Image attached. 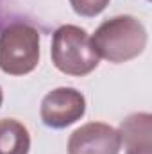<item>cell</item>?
<instances>
[{
  "label": "cell",
  "instance_id": "obj_1",
  "mask_svg": "<svg viewBox=\"0 0 152 154\" xmlns=\"http://www.w3.org/2000/svg\"><path fill=\"white\" fill-rule=\"evenodd\" d=\"M149 36L145 25L131 14H120L102 22L91 36L99 57L113 65L127 63L141 56Z\"/></svg>",
  "mask_w": 152,
  "mask_h": 154
},
{
  "label": "cell",
  "instance_id": "obj_2",
  "mask_svg": "<svg viewBox=\"0 0 152 154\" xmlns=\"http://www.w3.org/2000/svg\"><path fill=\"white\" fill-rule=\"evenodd\" d=\"M50 56L54 66L74 77H84L91 74L100 57L93 48L91 36L77 25H61L52 34Z\"/></svg>",
  "mask_w": 152,
  "mask_h": 154
},
{
  "label": "cell",
  "instance_id": "obj_3",
  "mask_svg": "<svg viewBox=\"0 0 152 154\" xmlns=\"http://www.w3.org/2000/svg\"><path fill=\"white\" fill-rule=\"evenodd\" d=\"M39 63V32L27 23H11L0 32V70L7 75L31 74Z\"/></svg>",
  "mask_w": 152,
  "mask_h": 154
},
{
  "label": "cell",
  "instance_id": "obj_4",
  "mask_svg": "<svg viewBox=\"0 0 152 154\" xmlns=\"http://www.w3.org/2000/svg\"><path fill=\"white\" fill-rule=\"evenodd\" d=\"M84 113L86 99L79 90L72 86H61L48 91L43 97L39 108L41 122L52 129H65L81 120Z\"/></svg>",
  "mask_w": 152,
  "mask_h": 154
},
{
  "label": "cell",
  "instance_id": "obj_5",
  "mask_svg": "<svg viewBox=\"0 0 152 154\" xmlns=\"http://www.w3.org/2000/svg\"><path fill=\"white\" fill-rule=\"evenodd\" d=\"M118 129L104 122H88L70 134L68 154H120Z\"/></svg>",
  "mask_w": 152,
  "mask_h": 154
},
{
  "label": "cell",
  "instance_id": "obj_6",
  "mask_svg": "<svg viewBox=\"0 0 152 154\" xmlns=\"http://www.w3.org/2000/svg\"><path fill=\"white\" fill-rule=\"evenodd\" d=\"M120 140L125 154H152V115L132 113L120 124Z\"/></svg>",
  "mask_w": 152,
  "mask_h": 154
},
{
  "label": "cell",
  "instance_id": "obj_7",
  "mask_svg": "<svg viewBox=\"0 0 152 154\" xmlns=\"http://www.w3.org/2000/svg\"><path fill=\"white\" fill-rule=\"evenodd\" d=\"M31 151V134L29 129L14 120H0V154H29Z\"/></svg>",
  "mask_w": 152,
  "mask_h": 154
},
{
  "label": "cell",
  "instance_id": "obj_8",
  "mask_svg": "<svg viewBox=\"0 0 152 154\" xmlns=\"http://www.w3.org/2000/svg\"><path fill=\"white\" fill-rule=\"evenodd\" d=\"M111 0H70V5L74 9V13L84 18H93L99 16Z\"/></svg>",
  "mask_w": 152,
  "mask_h": 154
},
{
  "label": "cell",
  "instance_id": "obj_9",
  "mask_svg": "<svg viewBox=\"0 0 152 154\" xmlns=\"http://www.w3.org/2000/svg\"><path fill=\"white\" fill-rule=\"evenodd\" d=\"M2 100H4V93H2V88H0V106H2Z\"/></svg>",
  "mask_w": 152,
  "mask_h": 154
}]
</instances>
